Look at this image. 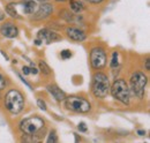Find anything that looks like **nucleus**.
Segmentation results:
<instances>
[{
	"instance_id": "1",
	"label": "nucleus",
	"mask_w": 150,
	"mask_h": 143,
	"mask_svg": "<svg viewBox=\"0 0 150 143\" xmlns=\"http://www.w3.org/2000/svg\"><path fill=\"white\" fill-rule=\"evenodd\" d=\"M19 129L23 135L33 137L31 141L36 142L35 137L39 136L40 133L45 129V121L38 115H33L23 119L19 124Z\"/></svg>"
},
{
	"instance_id": "2",
	"label": "nucleus",
	"mask_w": 150,
	"mask_h": 143,
	"mask_svg": "<svg viewBox=\"0 0 150 143\" xmlns=\"http://www.w3.org/2000/svg\"><path fill=\"white\" fill-rule=\"evenodd\" d=\"M110 79L100 71H96L91 79V93L95 98L104 99L110 93Z\"/></svg>"
},
{
	"instance_id": "3",
	"label": "nucleus",
	"mask_w": 150,
	"mask_h": 143,
	"mask_svg": "<svg viewBox=\"0 0 150 143\" xmlns=\"http://www.w3.org/2000/svg\"><path fill=\"white\" fill-rule=\"evenodd\" d=\"M110 93L117 102L121 103L122 105L128 106L131 104L132 93L126 80L115 79L112 84L110 86Z\"/></svg>"
},
{
	"instance_id": "4",
	"label": "nucleus",
	"mask_w": 150,
	"mask_h": 143,
	"mask_svg": "<svg viewBox=\"0 0 150 143\" xmlns=\"http://www.w3.org/2000/svg\"><path fill=\"white\" fill-rule=\"evenodd\" d=\"M24 96L18 89H11L7 91L4 98V106L11 114H19L24 108Z\"/></svg>"
},
{
	"instance_id": "5",
	"label": "nucleus",
	"mask_w": 150,
	"mask_h": 143,
	"mask_svg": "<svg viewBox=\"0 0 150 143\" xmlns=\"http://www.w3.org/2000/svg\"><path fill=\"white\" fill-rule=\"evenodd\" d=\"M148 84V76L142 71H134L129 77V90L136 98L142 99Z\"/></svg>"
},
{
	"instance_id": "6",
	"label": "nucleus",
	"mask_w": 150,
	"mask_h": 143,
	"mask_svg": "<svg viewBox=\"0 0 150 143\" xmlns=\"http://www.w3.org/2000/svg\"><path fill=\"white\" fill-rule=\"evenodd\" d=\"M65 107L75 113H89L91 111V103L82 96H66Z\"/></svg>"
},
{
	"instance_id": "7",
	"label": "nucleus",
	"mask_w": 150,
	"mask_h": 143,
	"mask_svg": "<svg viewBox=\"0 0 150 143\" xmlns=\"http://www.w3.org/2000/svg\"><path fill=\"white\" fill-rule=\"evenodd\" d=\"M89 61H90V67L94 71L104 69L108 64V55L105 49L103 46L93 47L89 52Z\"/></svg>"
},
{
	"instance_id": "8",
	"label": "nucleus",
	"mask_w": 150,
	"mask_h": 143,
	"mask_svg": "<svg viewBox=\"0 0 150 143\" xmlns=\"http://www.w3.org/2000/svg\"><path fill=\"white\" fill-rule=\"evenodd\" d=\"M19 14L22 15H33L38 8V4L36 0H23V2L15 4Z\"/></svg>"
},
{
	"instance_id": "9",
	"label": "nucleus",
	"mask_w": 150,
	"mask_h": 143,
	"mask_svg": "<svg viewBox=\"0 0 150 143\" xmlns=\"http://www.w3.org/2000/svg\"><path fill=\"white\" fill-rule=\"evenodd\" d=\"M53 13V6L46 1L42 2L40 5H38L37 11L33 14V20L35 21H42V20H46L50 18Z\"/></svg>"
},
{
	"instance_id": "10",
	"label": "nucleus",
	"mask_w": 150,
	"mask_h": 143,
	"mask_svg": "<svg viewBox=\"0 0 150 143\" xmlns=\"http://www.w3.org/2000/svg\"><path fill=\"white\" fill-rule=\"evenodd\" d=\"M37 38L42 39L43 43L45 44H51V43H56L58 40H61L62 37L57 34L56 31L49 29V28H44V29H40L37 33Z\"/></svg>"
},
{
	"instance_id": "11",
	"label": "nucleus",
	"mask_w": 150,
	"mask_h": 143,
	"mask_svg": "<svg viewBox=\"0 0 150 143\" xmlns=\"http://www.w3.org/2000/svg\"><path fill=\"white\" fill-rule=\"evenodd\" d=\"M0 34L6 38H16L20 34L18 25L12 21H6L0 25Z\"/></svg>"
},
{
	"instance_id": "12",
	"label": "nucleus",
	"mask_w": 150,
	"mask_h": 143,
	"mask_svg": "<svg viewBox=\"0 0 150 143\" xmlns=\"http://www.w3.org/2000/svg\"><path fill=\"white\" fill-rule=\"evenodd\" d=\"M65 34L66 36L73 40V42H77V43H81V42H84L87 39V34L86 31H83L82 29L80 28H76V27H67L65 29Z\"/></svg>"
},
{
	"instance_id": "13",
	"label": "nucleus",
	"mask_w": 150,
	"mask_h": 143,
	"mask_svg": "<svg viewBox=\"0 0 150 143\" xmlns=\"http://www.w3.org/2000/svg\"><path fill=\"white\" fill-rule=\"evenodd\" d=\"M46 90H47V92L56 99L57 102H64L65 101V98H66V92L64 91V90H61L57 84H49L47 87H46Z\"/></svg>"
},
{
	"instance_id": "14",
	"label": "nucleus",
	"mask_w": 150,
	"mask_h": 143,
	"mask_svg": "<svg viewBox=\"0 0 150 143\" xmlns=\"http://www.w3.org/2000/svg\"><path fill=\"white\" fill-rule=\"evenodd\" d=\"M68 1H69V8H71V11L73 13H75V14L82 13L86 9V5L81 0H68Z\"/></svg>"
},
{
	"instance_id": "15",
	"label": "nucleus",
	"mask_w": 150,
	"mask_h": 143,
	"mask_svg": "<svg viewBox=\"0 0 150 143\" xmlns=\"http://www.w3.org/2000/svg\"><path fill=\"white\" fill-rule=\"evenodd\" d=\"M6 13L13 18H22V16L19 14L18 9H16V6H15V2H11L6 6Z\"/></svg>"
},
{
	"instance_id": "16",
	"label": "nucleus",
	"mask_w": 150,
	"mask_h": 143,
	"mask_svg": "<svg viewBox=\"0 0 150 143\" xmlns=\"http://www.w3.org/2000/svg\"><path fill=\"white\" fill-rule=\"evenodd\" d=\"M38 71L40 72L43 75H45V76H51V74H52V69L50 68V66L44 60H39V62H38Z\"/></svg>"
},
{
	"instance_id": "17",
	"label": "nucleus",
	"mask_w": 150,
	"mask_h": 143,
	"mask_svg": "<svg viewBox=\"0 0 150 143\" xmlns=\"http://www.w3.org/2000/svg\"><path fill=\"white\" fill-rule=\"evenodd\" d=\"M120 65V54L118 51H113L111 55V61H110V68L115 69L117 67H119Z\"/></svg>"
},
{
	"instance_id": "18",
	"label": "nucleus",
	"mask_w": 150,
	"mask_h": 143,
	"mask_svg": "<svg viewBox=\"0 0 150 143\" xmlns=\"http://www.w3.org/2000/svg\"><path fill=\"white\" fill-rule=\"evenodd\" d=\"M59 16L61 18H64L66 22H73L75 18L74 13L71 12V11H68V9H62V11H60V12H59Z\"/></svg>"
},
{
	"instance_id": "19",
	"label": "nucleus",
	"mask_w": 150,
	"mask_h": 143,
	"mask_svg": "<svg viewBox=\"0 0 150 143\" xmlns=\"http://www.w3.org/2000/svg\"><path fill=\"white\" fill-rule=\"evenodd\" d=\"M58 141H59V139H58V135H57L56 130H50L49 134H47V137H46L45 142L56 143V142H58Z\"/></svg>"
},
{
	"instance_id": "20",
	"label": "nucleus",
	"mask_w": 150,
	"mask_h": 143,
	"mask_svg": "<svg viewBox=\"0 0 150 143\" xmlns=\"http://www.w3.org/2000/svg\"><path fill=\"white\" fill-rule=\"evenodd\" d=\"M72 51L71 50H62L61 52H60V57H61V59H64V60H67V59H69V58H72Z\"/></svg>"
},
{
	"instance_id": "21",
	"label": "nucleus",
	"mask_w": 150,
	"mask_h": 143,
	"mask_svg": "<svg viewBox=\"0 0 150 143\" xmlns=\"http://www.w3.org/2000/svg\"><path fill=\"white\" fill-rule=\"evenodd\" d=\"M77 130H79L80 133H87V132H88V127L86 125V122H83V121L79 122V125H77Z\"/></svg>"
},
{
	"instance_id": "22",
	"label": "nucleus",
	"mask_w": 150,
	"mask_h": 143,
	"mask_svg": "<svg viewBox=\"0 0 150 143\" xmlns=\"http://www.w3.org/2000/svg\"><path fill=\"white\" fill-rule=\"evenodd\" d=\"M37 106L42 110V111H46L47 110V105L45 103V101H43L42 98H38L37 99Z\"/></svg>"
},
{
	"instance_id": "23",
	"label": "nucleus",
	"mask_w": 150,
	"mask_h": 143,
	"mask_svg": "<svg viewBox=\"0 0 150 143\" xmlns=\"http://www.w3.org/2000/svg\"><path fill=\"white\" fill-rule=\"evenodd\" d=\"M6 87H7V81H6L5 76L0 73V91H2L4 89H6Z\"/></svg>"
},
{
	"instance_id": "24",
	"label": "nucleus",
	"mask_w": 150,
	"mask_h": 143,
	"mask_svg": "<svg viewBox=\"0 0 150 143\" xmlns=\"http://www.w3.org/2000/svg\"><path fill=\"white\" fill-rule=\"evenodd\" d=\"M18 76H19V79H20V80L22 81V83H24V86H27V87H28L29 89H33V87H31V84H30V83H29V82H28V81H27V80L24 79V76H23L22 74H20V73H18Z\"/></svg>"
},
{
	"instance_id": "25",
	"label": "nucleus",
	"mask_w": 150,
	"mask_h": 143,
	"mask_svg": "<svg viewBox=\"0 0 150 143\" xmlns=\"http://www.w3.org/2000/svg\"><path fill=\"white\" fill-rule=\"evenodd\" d=\"M22 73H23L24 76L30 75V67H29V66H23V67H22Z\"/></svg>"
},
{
	"instance_id": "26",
	"label": "nucleus",
	"mask_w": 150,
	"mask_h": 143,
	"mask_svg": "<svg viewBox=\"0 0 150 143\" xmlns=\"http://www.w3.org/2000/svg\"><path fill=\"white\" fill-rule=\"evenodd\" d=\"M84 1H87L89 4H93V5H99V4L104 2L105 0H84Z\"/></svg>"
},
{
	"instance_id": "27",
	"label": "nucleus",
	"mask_w": 150,
	"mask_h": 143,
	"mask_svg": "<svg viewBox=\"0 0 150 143\" xmlns=\"http://www.w3.org/2000/svg\"><path fill=\"white\" fill-rule=\"evenodd\" d=\"M30 74H34V75H37L38 74V69L35 67V65H33V66L30 67Z\"/></svg>"
},
{
	"instance_id": "28",
	"label": "nucleus",
	"mask_w": 150,
	"mask_h": 143,
	"mask_svg": "<svg viewBox=\"0 0 150 143\" xmlns=\"http://www.w3.org/2000/svg\"><path fill=\"white\" fill-rule=\"evenodd\" d=\"M136 133H137V135H140V136H144V135L147 134V132H146L144 129H137Z\"/></svg>"
},
{
	"instance_id": "29",
	"label": "nucleus",
	"mask_w": 150,
	"mask_h": 143,
	"mask_svg": "<svg viewBox=\"0 0 150 143\" xmlns=\"http://www.w3.org/2000/svg\"><path fill=\"white\" fill-rule=\"evenodd\" d=\"M34 44H35L36 46H40V45L43 44V42H42V39H39V38H36V39L34 40Z\"/></svg>"
},
{
	"instance_id": "30",
	"label": "nucleus",
	"mask_w": 150,
	"mask_h": 143,
	"mask_svg": "<svg viewBox=\"0 0 150 143\" xmlns=\"http://www.w3.org/2000/svg\"><path fill=\"white\" fill-rule=\"evenodd\" d=\"M144 65H146V71L149 72L150 71V60L149 59L146 60V64H144Z\"/></svg>"
},
{
	"instance_id": "31",
	"label": "nucleus",
	"mask_w": 150,
	"mask_h": 143,
	"mask_svg": "<svg viewBox=\"0 0 150 143\" xmlns=\"http://www.w3.org/2000/svg\"><path fill=\"white\" fill-rule=\"evenodd\" d=\"M5 18H6V14L0 9V22H2V21L5 20Z\"/></svg>"
},
{
	"instance_id": "32",
	"label": "nucleus",
	"mask_w": 150,
	"mask_h": 143,
	"mask_svg": "<svg viewBox=\"0 0 150 143\" xmlns=\"http://www.w3.org/2000/svg\"><path fill=\"white\" fill-rule=\"evenodd\" d=\"M0 52H1V54H2V55H4V58H5V59H6V60H9V57H8V55H7V54L5 53V52H4V51H2V50H1V51H0Z\"/></svg>"
},
{
	"instance_id": "33",
	"label": "nucleus",
	"mask_w": 150,
	"mask_h": 143,
	"mask_svg": "<svg viewBox=\"0 0 150 143\" xmlns=\"http://www.w3.org/2000/svg\"><path fill=\"white\" fill-rule=\"evenodd\" d=\"M57 2H66V1H68V0H54Z\"/></svg>"
},
{
	"instance_id": "34",
	"label": "nucleus",
	"mask_w": 150,
	"mask_h": 143,
	"mask_svg": "<svg viewBox=\"0 0 150 143\" xmlns=\"http://www.w3.org/2000/svg\"><path fill=\"white\" fill-rule=\"evenodd\" d=\"M8 1H15V0H8Z\"/></svg>"
},
{
	"instance_id": "35",
	"label": "nucleus",
	"mask_w": 150,
	"mask_h": 143,
	"mask_svg": "<svg viewBox=\"0 0 150 143\" xmlns=\"http://www.w3.org/2000/svg\"><path fill=\"white\" fill-rule=\"evenodd\" d=\"M0 98H1V93H0Z\"/></svg>"
}]
</instances>
